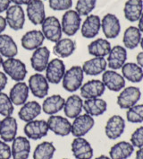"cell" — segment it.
Here are the masks:
<instances>
[{
    "label": "cell",
    "mask_w": 143,
    "mask_h": 159,
    "mask_svg": "<svg viewBox=\"0 0 143 159\" xmlns=\"http://www.w3.org/2000/svg\"><path fill=\"white\" fill-rule=\"evenodd\" d=\"M45 37L41 31L32 30L23 35L21 43L23 49L27 50H35L42 46Z\"/></svg>",
    "instance_id": "23"
},
{
    "label": "cell",
    "mask_w": 143,
    "mask_h": 159,
    "mask_svg": "<svg viewBox=\"0 0 143 159\" xmlns=\"http://www.w3.org/2000/svg\"><path fill=\"white\" fill-rule=\"evenodd\" d=\"M18 47L15 40L8 34H0V55L6 59L15 58Z\"/></svg>",
    "instance_id": "34"
},
{
    "label": "cell",
    "mask_w": 143,
    "mask_h": 159,
    "mask_svg": "<svg viewBox=\"0 0 143 159\" xmlns=\"http://www.w3.org/2000/svg\"><path fill=\"white\" fill-rule=\"evenodd\" d=\"M6 26H7V24H6V18L0 16V34H2V33L6 30Z\"/></svg>",
    "instance_id": "46"
},
{
    "label": "cell",
    "mask_w": 143,
    "mask_h": 159,
    "mask_svg": "<svg viewBox=\"0 0 143 159\" xmlns=\"http://www.w3.org/2000/svg\"><path fill=\"white\" fill-rule=\"evenodd\" d=\"M10 0H0V14L6 12L11 6Z\"/></svg>",
    "instance_id": "45"
},
{
    "label": "cell",
    "mask_w": 143,
    "mask_h": 159,
    "mask_svg": "<svg viewBox=\"0 0 143 159\" xmlns=\"http://www.w3.org/2000/svg\"><path fill=\"white\" fill-rule=\"evenodd\" d=\"M140 44H141V49L143 50V37H141V42H140Z\"/></svg>",
    "instance_id": "53"
},
{
    "label": "cell",
    "mask_w": 143,
    "mask_h": 159,
    "mask_svg": "<svg viewBox=\"0 0 143 159\" xmlns=\"http://www.w3.org/2000/svg\"><path fill=\"white\" fill-rule=\"evenodd\" d=\"M50 51L46 47L41 46L33 50L31 57V65L32 67L38 73H41L46 70V67L49 62Z\"/></svg>",
    "instance_id": "17"
},
{
    "label": "cell",
    "mask_w": 143,
    "mask_h": 159,
    "mask_svg": "<svg viewBox=\"0 0 143 159\" xmlns=\"http://www.w3.org/2000/svg\"><path fill=\"white\" fill-rule=\"evenodd\" d=\"M83 110L85 113L92 117H98L106 112L107 110V103L101 98L86 99L83 101Z\"/></svg>",
    "instance_id": "30"
},
{
    "label": "cell",
    "mask_w": 143,
    "mask_h": 159,
    "mask_svg": "<svg viewBox=\"0 0 143 159\" xmlns=\"http://www.w3.org/2000/svg\"><path fill=\"white\" fill-rule=\"evenodd\" d=\"M141 32L136 26H129L124 33L123 43L128 50L136 49L141 40Z\"/></svg>",
    "instance_id": "35"
},
{
    "label": "cell",
    "mask_w": 143,
    "mask_h": 159,
    "mask_svg": "<svg viewBox=\"0 0 143 159\" xmlns=\"http://www.w3.org/2000/svg\"><path fill=\"white\" fill-rule=\"evenodd\" d=\"M76 50V42L71 38H62L53 47L54 54L61 59L68 58Z\"/></svg>",
    "instance_id": "28"
},
{
    "label": "cell",
    "mask_w": 143,
    "mask_h": 159,
    "mask_svg": "<svg viewBox=\"0 0 143 159\" xmlns=\"http://www.w3.org/2000/svg\"><path fill=\"white\" fill-rule=\"evenodd\" d=\"M82 25V17L75 10H67L62 17V32L69 37L77 34Z\"/></svg>",
    "instance_id": "5"
},
{
    "label": "cell",
    "mask_w": 143,
    "mask_h": 159,
    "mask_svg": "<svg viewBox=\"0 0 143 159\" xmlns=\"http://www.w3.org/2000/svg\"><path fill=\"white\" fill-rule=\"evenodd\" d=\"M131 143L134 148H141L143 147V126L139 127L131 136Z\"/></svg>",
    "instance_id": "42"
},
{
    "label": "cell",
    "mask_w": 143,
    "mask_h": 159,
    "mask_svg": "<svg viewBox=\"0 0 143 159\" xmlns=\"http://www.w3.org/2000/svg\"><path fill=\"white\" fill-rule=\"evenodd\" d=\"M7 81H8L7 75L4 72L0 71V93L3 92V90L6 88V86L7 84Z\"/></svg>",
    "instance_id": "44"
},
{
    "label": "cell",
    "mask_w": 143,
    "mask_h": 159,
    "mask_svg": "<svg viewBox=\"0 0 143 159\" xmlns=\"http://www.w3.org/2000/svg\"><path fill=\"white\" fill-rule=\"evenodd\" d=\"M12 157V151L8 144L0 140V159H10Z\"/></svg>",
    "instance_id": "43"
},
{
    "label": "cell",
    "mask_w": 143,
    "mask_h": 159,
    "mask_svg": "<svg viewBox=\"0 0 143 159\" xmlns=\"http://www.w3.org/2000/svg\"><path fill=\"white\" fill-rule=\"evenodd\" d=\"M84 79V72L81 66H73L65 71L62 79L65 90L69 93H74L81 88Z\"/></svg>",
    "instance_id": "1"
},
{
    "label": "cell",
    "mask_w": 143,
    "mask_h": 159,
    "mask_svg": "<svg viewBox=\"0 0 143 159\" xmlns=\"http://www.w3.org/2000/svg\"><path fill=\"white\" fill-rule=\"evenodd\" d=\"M28 86L30 92L37 98L42 99L48 94L49 83L41 73H36L31 75L28 81Z\"/></svg>",
    "instance_id": "6"
},
{
    "label": "cell",
    "mask_w": 143,
    "mask_h": 159,
    "mask_svg": "<svg viewBox=\"0 0 143 159\" xmlns=\"http://www.w3.org/2000/svg\"><path fill=\"white\" fill-rule=\"evenodd\" d=\"M63 159H68V158H63Z\"/></svg>",
    "instance_id": "54"
},
{
    "label": "cell",
    "mask_w": 143,
    "mask_h": 159,
    "mask_svg": "<svg viewBox=\"0 0 143 159\" xmlns=\"http://www.w3.org/2000/svg\"><path fill=\"white\" fill-rule=\"evenodd\" d=\"M106 91V86L99 79H92L83 84L81 88V97L86 99L100 98Z\"/></svg>",
    "instance_id": "14"
},
{
    "label": "cell",
    "mask_w": 143,
    "mask_h": 159,
    "mask_svg": "<svg viewBox=\"0 0 143 159\" xmlns=\"http://www.w3.org/2000/svg\"><path fill=\"white\" fill-rule=\"evenodd\" d=\"M48 129L53 133L61 137H66L71 134V126L72 123L67 118L60 115H50L47 120Z\"/></svg>",
    "instance_id": "12"
},
{
    "label": "cell",
    "mask_w": 143,
    "mask_h": 159,
    "mask_svg": "<svg viewBox=\"0 0 143 159\" xmlns=\"http://www.w3.org/2000/svg\"><path fill=\"white\" fill-rule=\"evenodd\" d=\"M143 12V0H127L124 7V17L129 22H137Z\"/></svg>",
    "instance_id": "31"
},
{
    "label": "cell",
    "mask_w": 143,
    "mask_h": 159,
    "mask_svg": "<svg viewBox=\"0 0 143 159\" xmlns=\"http://www.w3.org/2000/svg\"><path fill=\"white\" fill-rule=\"evenodd\" d=\"M16 119L13 116L4 117V119L0 121V138L3 141L8 143L12 142L17 134Z\"/></svg>",
    "instance_id": "20"
},
{
    "label": "cell",
    "mask_w": 143,
    "mask_h": 159,
    "mask_svg": "<svg viewBox=\"0 0 143 159\" xmlns=\"http://www.w3.org/2000/svg\"><path fill=\"white\" fill-rule=\"evenodd\" d=\"M97 0H78L75 11L81 16H88L96 7Z\"/></svg>",
    "instance_id": "38"
},
{
    "label": "cell",
    "mask_w": 143,
    "mask_h": 159,
    "mask_svg": "<svg viewBox=\"0 0 143 159\" xmlns=\"http://www.w3.org/2000/svg\"><path fill=\"white\" fill-rule=\"evenodd\" d=\"M111 44L107 39L99 38L88 45V51L93 57L105 58L111 50Z\"/></svg>",
    "instance_id": "36"
},
{
    "label": "cell",
    "mask_w": 143,
    "mask_h": 159,
    "mask_svg": "<svg viewBox=\"0 0 143 159\" xmlns=\"http://www.w3.org/2000/svg\"><path fill=\"white\" fill-rule=\"evenodd\" d=\"M136 62H137V64H138L140 67L143 68V51H141V52H140V53L137 54Z\"/></svg>",
    "instance_id": "48"
},
{
    "label": "cell",
    "mask_w": 143,
    "mask_h": 159,
    "mask_svg": "<svg viewBox=\"0 0 143 159\" xmlns=\"http://www.w3.org/2000/svg\"><path fill=\"white\" fill-rule=\"evenodd\" d=\"M100 29V17L96 15H89L81 26V33L86 39H92L99 34Z\"/></svg>",
    "instance_id": "21"
},
{
    "label": "cell",
    "mask_w": 143,
    "mask_h": 159,
    "mask_svg": "<svg viewBox=\"0 0 143 159\" xmlns=\"http://www.w3.org/2000/svg\"><path fill=\"white\" fill-rule=\"evenodd\" d=\"M134 152V147L131 142L120 141L115 144L109 150L111 159H128Z\"/></svg>",
    "instance_id": "33"
},
{
    "label": "cell",
    "mask_w": 143,
    "mask_h": 159,
    "mask_svg": "<svg viewBox=\"0 0 143 159\" xmlns=\"http://www.w3.org/2000/svg\"><path fill=\"white\" fill-rule=\"evenodd\" d=\"M6 21L9 27L14 31L22 30L25 24V13L21 6H10L6 11Z\"/></svg>",
    "instance_id": "7"
},
{
    "label": "cell",
    "mask_w": 143,
    "mask_h": 159,
    "mask_svg": "<svg viewBox=\"0 0 143 159\" xmlns=\"http://www.w3.org/2000/svg\"><path fill=\"white\" fill-rule=\"evenodd\" d=\"M127 50L121 45H116L111 48V50L107 55V67L112 70L121 69L126 63Z\"/></svg>",
    "instance_id": "18"
},
{
    "label": "cell",
    "mask_w": 143,
    "mask_h": 159,
    "mask_svg": "<svg viewBox=\"0 0 143 159\" xmlns=\"http://www.w3.org/2000/svg\"><path fill=\"white\" fill-rule=\"evenodd\" d=\"M30 89L28 84L23 81L17 82L14 84V86L11 88L9 93V97L12 101L14 105H23L24 104L29 97Z\"/></svg>",
    "instance_id": "26"
},
{
    "label": "cell",
    "mask_w": 143,
    "mask_h": 159,
    "mask_svg": "<svg viewBox=\"0 0 143 159\" xmlns=\"http://www.w3.org/2000/svg\"><path fill=\"white\" fill-rule=\"evenodd\" d=\"M64 111L69 119H74L79 116L83 110V100L78 94H72L65 102Z\"/></svg>",
    "instance_id": "24"
},
{
    "label": "cell",
    "mask_w": 143,
    "mask_h": 159,
    "mask_svg": "<svg viewBox=\"0 0 143 159\" xmlns=\"http://www.w3.org/2000/svg\"><path fill=\"white\" fill-rule=\"evenodd\" d=\"M0 121H1V120H0Z\"/></svg>",
    "instance_id": "55"
},
{
    "label": "cell",
    "mask_w": 143,
    "mask_h": 159,
    "mask_svg": "<svg viewBox=\"0 0 143 159\" xmlns=\"http://www.w3.org/2000/svg\"><path fill=\"white\" fill-rule=\"evenodd\" d=\"M139 21V23H138V28H139V30L143 33V12L142 14H141V16L140 17V19L138 20Z\"/></svg>",
    "instance_id": "49"
},
{
    "label": "cell",
    "mask_w": 143,
    "mask_h": 159,
    "mask_svg": "<svg viewBox=\"0 0 143 159\" xmlns=\"http://www.w3.org/2000/svg\"><path fill=\"white\" fill-rule=\"evenodd\" d=\"M48 5L55 11H67L73 7V0H48Z\"/></svg>",
    "instance_id": "41"
},
{
    "label": "cell",
    "mask_w": 143,
    "mask_h": 159,
    "mask_svg": "<svg viewBox=\"0 0 143 159\" xmlns=\"http://www.w3.org/2000/svg\"><path fill=\"white\" fill-rule=\"evenodd\" d=\"M26 14L30 22L34 25H40L46 18L45 5L42 0H32L27 5Z\"/></svg>",
    "instance_id": "16"
},
{
    "label": "cell",
    "mask_w": 143,
    "mask_h": 159,
    "mask_svg": "<svg viewBox=\"0 0 143 159\" xmlns=\"http://www.w3.org/2000/svg\"><path fill=\"white\" fill-rule=\"evenodd\" d=\"M14 110V104L8 94L3 92L0 93V115L4 117L12 116Z\"/></svg>",
    "instance_id": "39"
},
{
    "label": "cell",
    "mask_w": 143,
    "mask_h": 159,
    "mask_svg": "<svg viewBox=\"0 0 143 159\" xmlns=\"http://www.w3.org/2000/svg\"><path fill=\"white\" fill-rule=\"evenodd\" d=\"M95 124V120L92 116L85 113L80 114L79 116L74 119L71 126V133L75 138L84 137L87 133L91 130Z\"/></svg>",
    "instance_id": "8"
},
{
    "label": "cell",
    "mask_w": 143,
    "mask_h": 159,
    "mask_svg": "<svg viewBox=\"0 0 143 159\" xmlns=\"http://www.w3.org/2000/svg\"><path fill=\"white\" fill-rule=\"evenodd\" d=\"M41 111H42V107L38 102L36 101L26 102L24 104L22 105L21 109L18 112V116L23 121L29 122L38 117L41 113Z\"/></svg>",
    "instance_id": "27"
},
{
    "label": "cell",
    "mask_w": 143,
    "mask_h": 159,
    "mask_svg": "<svg viewBox=\"0 0 143 159\" xmlns=\"http://www.w3.org/2000/svg\"><path fill=\"white\" fill-rule=\"evenodd\" d=\"M96 159H111L109 157H107V156H105V155H101L99 157H98Z\"/></svg>",
    "instance_id": "51"
},
{
    "label": "cell",
    "mask_w": 143,
    "mask_h": 159,
    "mask_svg": "<svg viewBox=\"0 0 143 159\" xmlns=\"http://www.w3.org/2000/svg\"><path fill=\"white\" fill-rule=\"evenodd\" d=\"M125 129V120L120 115H113L110 117L105 126L106 136L112 140L120 138Z\"/></svg>",
    "instance_id": "15"
},
{
    "label": "cell",
    "mask_w": 143,
    "mask_h": 159,
    "mask_svg": "<svg viewBox=\"0 0 143 159\" xmlns=\"http://www.w3.org/2000/svg\"><path fill=\"white\" fill-rule=\"evenodd\" d=\"M141 98V91L136 86L124 87L117 96V104L121 109H130L136 105Z\"/></svg>",
    "instance_id": "3"
},
{
    "label": "cell",
    "mask_w": 143,
    "mask_h": 159,
    "mask_svg": "<svg viewBox=\"0 0 143 159\" xmlns=\"http://www.w3.org/2000/svg\"><path fill=\"white\" fill-rule=\"evenodd\" d=\"M56 152L54 144L49 141H44L39 144L33 152V159H52Z\"/></svg>",
    "instance_id": "37"
},
{
    "label": "cell",
    "mask_w": 143,
    "mask_h": 159,
    "mask_svg": "<svg viewBox=\"0 0 143 159\" xmlns=\"http://www.w3.org/2000/svg\"><path fill=\"white\" fill-rule=\"evenodd\" d=\"M106 88L112 92H120L125 87V79L122 74L117 73L116 70H106L102 74V80Z\"/></svg>",
    "instance_id": "11"
},
{
    "label": "cell",
    "mask_w": 143,
    "mask_h": 159,
    "mask_svg": "<svg viewBox=\"0 0 143 159\" xmlns=\"http://www.w3.org/2000/svg\"><path fill=\"white\" fill-rule=\"evenodd\" d=\"M126 120L131 123L143 122V104H136L127 110Z\"/></svg>",
    "instance_id": "40"
},
{
    "label": "cell",
    "mask_w": 143,
    "mask_h": 159,
    "mask_svg": "<svg viewBox=\"0 0 143 159\" xmlns=\"http://www.w3.org/2000/svg\"><path fill=\"white\" fill-rule=\"evenodd\" d=\"M101 29L107 39H116L121 33V24L116 16L107 14L101 20Z\"/></svg>",
    "instance_id": "13"
},
{
    "label": "cell",
    "mask_w": 143,
    "mask_h": 159,
    "mask_svg": "<svg viewBox=\"0 0 143 159\" xmlns=\"http://www.w3.org/2000/svg\"><path fill=\"white\" fill-rule=\"evenodd\" d=\"M65 99L60 94H53L48 96L43 101L42 111L48 115H55L64 109Z\"/></svg>",
    "instance_id": "29"
},
{
    "label": "cell",
    "mask_w": 143,
    "mask_h": 159,
    "mask_svg": "<svg viewBox=\"0 0 143 159\" xmlns=\"http://www.w3.org/2000/svg\"><path fill=\"white\" fill-rule=\"evenodd\" d=\"M136 159H143V147L136 151Z\"/></svg>",
    "instance_id": "50"
},
{
    "label": "cell",
    "mask_w": 143,
    "mask_h": 159,
    "mask_svg": "<svg viewBox=\"0 0 143 159\" xmlns=\"http://www.w3.org/2000/svg\"><path fill=\"white\" fill-rule=\"evenodd\" d=\"M2 67L4 69V73L15 82L23 81L28 73L25 64L22 60L15 58L4 60Z\"/></svg>",
    "instance_id": "2"
},
{
    "label": "cell",
    "mask_w": 143,
    "mask_h": 159,
    "mask_svg": "<svg viewBox=\"0 0 143 159\" xmlns=\"http://www.w3.org/2000/svg\"><path fill=\"white\" fill-rule=\"evenodd\" d=\"M107 67V62L105 58L94 57L93 59L86 60L82 68L84 74L88 75H99L103 74Z\"/></svg>",
    "instance_id": "25"
},
{
    "label": "cell",
    "mask_w": 143,
    "mask_h": 159,
    "mask_svg": "<svg viewBox=\"0 0 143 159\" xmlns=\"http://www.w3.org/2000/svg\"><path fill=\"white\" fill-rule=\"evenodd\" d=\"M46 78L48 83L54 84H59L65 73V65L61 59H53L49 60L46 67Z\"/></svg>",
    "instance_id": "10"
},
{
    "label": "cell",
    "mask_w": 143,
    "mask_h": 159,
    "mask_svg": "<svg viewBox=\"0 0 143 159\" xmlns=\"http://www.w3.org/2000/svg\"><path fill=\"white\" fill-rule=\"evenodd\" d=\"M41 32L45 39L56 43L62 39V26L61 23L56 16H48L41 24Z\"/></svg>",
    "instance_id": "4"
},
{
    "label": "cell",
    "mask_w": 143,
    "mask_h": 159,
    "mask_svg": "<svg viewBox=\"0 0 143 159\" xmlns=\"http://www.w3.org/2000/svg\"><path fill=\"white\" fill-rule=\"evenodd\" d=\"M73 155L76 159H91L93 157L92 147L84 138H75L71 145Z\"/></svg>",
    "instance_id": "19"
},
{
    "label": "cell",
    "mask_w": 143,
    "mask_h": 159,
    "mask_svg": "<svg viewBox=\"0 0 143 159\" xmlns=\"http://www.w3.org/2000/svg\"><path fill=\"white\" fill-rule=\"evenodd\" d=\"M122 75L132 83H140L143 80V68L134 62H126L122 67Z\"/></svg>",
    "instance_id": "32"
},
{
    "label": "cell",
    "mask_w": 143,
    "mask_h": 159,
    "mask_svg": "<svg viewBox=\"0 0 143 159\" xmlns=\"http://www.w3.org/2000/svg\"><path fill=\"white\" fill-rule=\"evenodd\" d=\"M23 131L26 137L32 140H38L46 137L49 129L48 122L44 120H33L26 122L23 128Z\"/></svg>",
    "instance_id": "9"
},
{
    "label": "cell",
    "mask_w": 143,
    "mask_h": 159,
    "mask_svg": "<svg viewBox=\"0 0 143 159\" xmlns=\"http://www.w3.org/2000/svg\"><path fill=\"white\" fill-rule=\"evenodd\" d=\"M12 3H14V5H17V6H23V5H28L31 1L32 0H10Z\"/></svg>",
    "instance_id": "47"
},
{
    "label": "cell",
    "mask_w": 143,
    "mask_h": 159,
    "mask_svg": "<svg viewBox=\"0 0 143 159\" xmlns=\"http://www.w3.org/2000/svg\"><path fill=\"white\" fill-rule=\"evenodd\" d=\"M13 159H28L31 153V143L26 137L19 136L12 141Z\"/></svg>",
    "instance_id": "22"
},
{
    "label": "cell",
    "mask_w": 143,
    "mask_h": 159,
    "mask_svg": "<svg viewBox=\"0 0 143 159\" xmlns=\"http://www.w3.org/2000/svg\"><path fill=\"white\" fill-rule=\"evenodd\" d=\"M3 62H4V59H3V57L0 55V67H2V64H3Z\"/></svg>",
    "instance_id": "52"
}]
</instances>
